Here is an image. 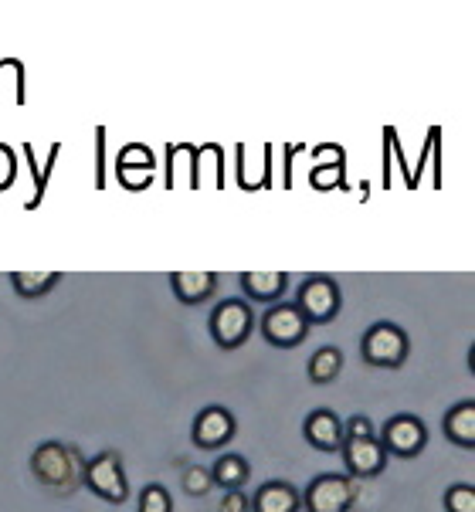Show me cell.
Masks as SVG:
<instances>
[{"instance_id": "obj_14", "label": "cell", "mask_w": 475, "mask_h": 512, "mask_svg": "<svg viewBox=\"0 0 475 512\" xmlns=\"http://www.w3.org/2000/svg\"><path fill=\"white\" fill-rule=\"evenodd\" d=\"M224 190V150L218 143H201L194 146V180L190 190Z\"/></svg>"}, {"instance_id": "obj_34", "label": "cell", "mask_w": 475, "mask_h": 512, "mask_svg": "<svg viewBox=\"0 0 475 512\" xmlns=\"http://www.w3.org/2000/svg\"><path fill=\"white\" fill-rule=\"evenodd\" d=\"M302 150H306V146H302V143H285L282 146V156H285V160H282V177H279V187H292V156H299Z\"/></svg>"}, {"instance_id": "obj_28", "label": "cell", "mask_w": 475, "mask_h": 512, "mask_svg": "<svg viewBox=\"0 0 475 512\" xmlns=\"http://www.w3.org/2000/svg\"><path fill=\"white\" fill-rule=\"evenodd\" d=\"M438 140H442V126H431V129H428V136H425V143H421V156H418V163H414V167H411V190H418V187H421V177H425V170H428L431 146H435Z\"/></svg>"}, {"instance_id": "obj_4", "label": "cell", "mask_w": 475, "mask_h": 512, "mask_svg": "<svg viewBox=\"0 0 475 512\" xmlns=\"http://www.w3.org/2000/svg\"><path fill=\"white\" fill-rule=\"evenodd\" d=\"M82 485H89L92 496H99L102 502H109V506H123V502L129 499L123 458H119L116 451H102V455H95L92 462H85Z\"/></svg>"}, {"instance_id": "obj_13", "label": "cell", "mask_w": 475, "mask_h": 512, "mask_svg": "<svg viewBox=\"0 0 475 512\" xmlns=\"http://www.w3.org/2000/svg\"><path fill=\"white\" fill-rule=\"evenodd\" d=\"M285 285H289V275L275 272V268H255V272H241V292L252 302H262V306H279Z\"/></svg>"}, {"instance_id": "obj_16", "label": "cell", "mask_w": 475, "mask_h": 512, "mask_svg": "<svg viewBox=\"0 0 475 512\" xmlns=\"http://www.w3.org/2000/svg\"><path fill=\"white\" fill-rule=\"evenodd\" d=\"M248 502H252V512H299L302 509V496L296 492V485L279 482V479L258 485V492Z\"/></svg>"}, {"instance_id": "obj_33", "label": "cell", "mask_w": 475, "mask_h": 512, "mask_svg": "<svg viewBox=\"0 0 475 512\" xmlns=\"http://www.w3.org/2000/svg\"><path fill=\"white\" fill-rule=\"evenodd\" d=\"M316 167H336V163H347V153H343L340 143H323L313 150Z\"/></svg>"}, {"instance_id": "obj_24", "label": "cell", "mask_w": 475, "mask_h": 512, "mask_svg": "<svg viewBox=\"0 0 475 512\" xmlns=\"http://www.w3.org/2000/svg\"><path fill=\"white\" fill-rule=\"evenodd\" d=\"M116 177L126 190H136V194H140V190H146L153 184L157 167H126V163H116Z\"/></svg>"}, {"instance_id": "obj_37", "label": "cell", "mask_w": 475, "mask_h": 512, "mask_svg": "<svg viewBox=\"0 0 475 512\" xmlns=\"http://www.w3.org/2000/svg\"><path fill=\"white\" fill-rule=\"evenodd\" d=\"M431 163H435V180H431V187L442 190V140L431 146Z\"/></svg>"}, {"instance_id": "obj_19", "label": "cell", "mask_w": 475, "mask_h": 512, "mask_svg": "<svg viewBox=\"0 0 475 512\" xmlns=\"http://www.w3.org/2000/svg\"><path fill=\"white\" fill-rule=\"evenodd\" d=\"M167 173H163V190H190V180H194V146L190 143H167Z\"/></svg>"}, {"instance_id": "obj_26", "label": "cell", "mask_w": 475, "mask_h": 512, "mask_svg": "<svg viewBox=\"0 0 475 512\" xmlns=\"http://www.w3.org/2000/svg\"><path fill=\"white\" fill-rule=\"evenodd\" d=\"M445 512H475V485H452L445 492Z\"/></svg>"}, {"instance_id": "obj_31", "label": "cell", "mask_w": 475, "mask_h": 512, "mask_svg": "<svg viewBox=\"0 0 475 512\" xmlns=\"http://www.w3.org/2000/svg\"><path fill=\"white\" fill-rule=\"evenodd\" d=\"M17 180V153L7 143H0V190H11Z\"/></svg>"}, {"instance_id": "obj_22", "label": "cell", "mask_w": 475, "mask_h": 512, "mask_svg": "<svg viewBox=\"0 0 475 512\" xmlns=\"http://www.w3.org/2000/svg\"><path fill=\"white\" fill-rule=\"evenodd\" d=\"M343 370V353L336 346H319V350L309 357V380L313 384H333Z\"/></svg>"}, {"instance_id": "obj_9", "label": "cell", "mask_w": 475, "mask_h": 512, "mask_svg": "<svg viewBox=\"0 0 475 512\" xmlns=\"http://www.w3.org/2000/svg\"><path fill=\"white\" fill-rule=\"evenodd\" d=\"M262 336L279 350H292L309 336V323L302 319V312L292 306V302H279V306H269L262 316Z\"/></svg>"}, {"instance_id": "obj_8", "label": "cell", "mask_w": 475, "mask_h": 512, "mask_svg": "<svg viewBox=\"0 0 475 512\" xmlns=\"http://www.w3.org/2000/svg\"><path fill=\"white\" fill-rule=\"evenodd\" d=\"M377 441L384 445L387 458H418L428 448V428L414 414H394L384 428L377 431Z\"/></svg>"}, {"instance_id": "obj_32", "label": "cell", "mask_w": 475, "mask_h": 512, "mask_svg": "<svg viewBox=\"0 0 475 512\" xmlns=\"http://www.w3.org/2000/svg\"><path fill=\"white\" fill-rule=\"evenodd\" d=\"M184 489L190 496H204L211 489V472L207 468H184Z\"/></svg>"}, {"instance_id": "obj_30", "label": "cell", "mask_w": 475, "mask_h": 512, "mask_svg": "<svg viewBox=\"0 0 475 512\" xmlns=\"http://www.w3.org/2000/svg\"><path fill=\"white\" fill-rule=\"evenodd\" d=\"M95 173H92V187L106 190V126H95Z\"/></svg>"}, {"instance_id": "obj_10", "label": "cell", "mask_w": 475, "mask_h": 512, "mask_svg": "<svg viewBox=\"0 0 475 512\" xmlns=\"http://www.w3.org/2000/svg\"><path fill=\"white\" fill-rule=\"evenodd\" d=\"M235 414L228 411V407H221V404H211V407H204L201 414L194 418V428H190V438H194V445L197 448H204V451H218L228 445L231 438H235Z\"/></svg>"}, {"instance_id": "obj_21", "label": "cell", "mask_w": 475, "mask_h": 512, "mask_svg": "<svg viewBox=\"0 0 475 512\" xmlns=\"http://www.w3.org/2000/svg\"><path fill=\"white\" fill-rule=\"evenodd\" d=\"M58 282H62V272H34V268L11 272V285L17 289L21 299H38V295H48Z\"/></svg>"}, {"instance_id": "obj_2", "label": "cell", "mask_w": 475, "mask_h": 512, "mask_svg": "<svg viewBox=\"0 0 475 512\" xmlns=\"http://www.w3.org/2000/svg\"><path fill=\"white\" fill-rule=\"evenodd\" d=\"M292 306L302 312V319L309 323V329L333 323V319L340 316V309H343L340 285H336L330 275H309V279L296 289Z\"/></svg>"}, {"instance_id": "obj_35", "label": "cell", "mask_w": 475, "mask_h": 512, "mask_svg": "<svg viewBox=\"0 0 475 512\" xmlns=\"http://www.w3.org/2000/svg\"><path fill=\"white\" fill-rule=\"evenodd\" d=\"M218 512H252V502H248V496L241 489L238 492H224Z\"/></svg>"}, {"instance_id": "obj_12", "label": "cell", "mask_w": 475, "mask_h": 512, "mask_svg": "<svg viewBox=\"0 0 475 512\" xmlns=\"http://www.w3.org/2000/svg\"><path fill=\"white\" fill-rule=\"evenodd\" d=\"M302 431H306V441L313 445L316 451H340L343 441H347V431H343V421L336 418L333 411H326V407H319V411H313L306 418V424H302Z\"/></svg>"}, {"instance_id": "obj_3", "label": "cell", "mask_w": 475, "mask_h": 512, "mask_svg": "<svg viewBox=\"0 0 475 512\" xmlns=\"http://www.w3.org/2000/svg\"><path fill=\"white\" fill-rule=\"evenodd\" d=\"M360 350H364V360L370 363V367L397 370V367H404L411 357V340L397 323H374L364 333Z\"/></svg>"}, {"instance_id": "obj_29", "label": "cell", "mask_w": 475, "mask_h": 512, "mask_svg": "<svg viewBox=\"0 0 475 512\" xmlns=\"http://www.w3.org/2000/svg\"><path fill=\"white\" fill-rule=\"evenodd\" d=\"M116 163H126V167H157V156L146 143H129L119 150Z\"/></svg>"}, {"instance_id": "obj_6", "label": "cell", "mask_w": 475, "mask_h": 512, "mask_svg": "<svg viewBox=\"0 0 475 512\" xmlns=\"http://www.w3.org/2000/svg\"><path fill=\"white\" fill-rule=\"evenodd\" d=\"M353 499H357V482L340 472L316 475V479L309 482V489L302 492L306 512H350Z\"/></svg>"}, {"instance_id": "obj_27", "label": "cell", "mask_w": 475, "mask_h": 512, "mask_svg": "<svg viewBox=\"0 0 475 512\" xmlns=\"http://www.w3.org/2000/svg\"><path fill=\"white\" fill-rule=\"evenodd\" d=\"M343 170H347V163H336V167H313L309 170V184H313V190H336V187H343Z\"/></svg>"}, {"instance_id": "obj_11", "label": "cell", "mask_w": 475, "mask_h": 512, "mask_svg": "<svg viewBox=\"0 0 475 512\" xmlns=\"http://www.w3.org/2000/svg\"><path fill=\"white\" fill-rule=\"evenodd\" d=\"M343 465H347L350 479H374L387 468V451L377 441V435L370 438H347L343 441Z\"/></svg>"}, {"instance_id": "obj_15", "label": "cell", "mask_w": 475, "mask_h": 512, "mask_svg": "<svg viewBox=\"0 0 475 512\" xmlns=\"http://www.w3.org/2000/svg\"><path fill=\"white\" fill-rule=\"evenodd\" d=\"M170 289H174L177 302L184 306H201L218 292V275L214 272H174L170 275Z\"/></svg>"}, {"instance_id": "obj_1", "label": "cell", "mask_w": 475, "mask_h": 512, "mask_svg": "<svg viewBox=\"0 0 475 512\" xmlns=\"http://www.w3.org/2000/svg\"><path fill=\"white\" fill-rule=\"evenodd\" d=\"M31 472L38 475V482L48 485L55 496H68V492L82 485L85 462H82V455L72 445H62V441H45V445L34 448Z\"/></svg>"}, {"instance_id": "obj_20", "label": "cell", "mask_w": 475, "mask_h": 512, "mask_svg": "<svg viewBox=\"0 0 475 512\" xmlns=\"http://www.w3.org/2000/svg\"><path fill=\"white\" fill-rule=\"evenodd\" d=\"M445 438L455 448H475V401L455 404L445 414Z\"/></svg>"}, {"instance_id": "obj_36", "label": "cell", "mask_w": 475, "mask_h": 512, "mask_svg": "<svg viewBox=\"0 0 475 512\" xmlns=\"http://www.w3.org/2000/svg\"><path fill=\"white\" fill-rule=\"evenodd\" d=\"M343 431H347V438H370V435H377L374 431V424H370L364 414H357V418H350L347 424H343Z\"/></svg>"}, {"instance_id": "obj_17", "label": "cell", "mask_w": 475, "mask_h": 512, "mask_svg": "<svg viewBox=\"0 0 475 512\" xmlns=\"http://www.w3.org/2000/svg\"><path fill=\"white\" fill-rule=\"evenodd\" d=\"M21 153H24V160H28V170H31V197L24 201V207L34 211V207H41V201H45V194H48V180H51V173H55V160H58V153H62V143H51L48 163L38 160V153H34L31 143H24Z\"/></svg>"}, {"instance_id": "obj_25", "label": "cell", "mask_w": 475, "mask_h": 512, "mask_svg": "<svg viewBox=\"0 0 475 512\" xmlns=\"http://www.w3.org/2000/svg\"><path fill=\"white\" fill-rule=\"evenodd\" d=\"M140 512H174V502H170V492L163 485H146L140 492Z\"/></svg>"}, {"instance_id": "obj_23", "label": "cell", "mask_w": 475, "mask_h": 512, "mask_svg": "<svg viewBox=\"0 0 475 512\" xmlns=\"http://www.w3.org/2000/svg\"><path fill=\"white\" fill-rule=\"evenodd\" d=\"M0 102L24 106V62L0 58Z\"/></svg>"}, {"instance_id": "obj_7", "label": "cell", "mask_w": 475, "mask_h": 512, "mask_svg": "<svg viewBox=\"0 0 475 512\" xmlns=\"http://www.w3.org/2000/svg\"><path fill=\"white\" fill-rule=\"evenodd\" d=\"M275 146L272 143H238L235 146V177H238V187L241 190H272L275 187V177H272V167H275Z\"/></svg>"}, {"instance_id": "obj_5", "label": "cell", "mask_w": 475, "mask_h": 512, "mask_svg": "<svg viewBox=\"0 0 475 512\" xmlns=\"http://www.w3.org/2000/svg\"><path fill=\"white\" fill-rule=\"evenodd\" d=\"M211 340L221 346V350H238V346L248 343L255 329V316H252V306L245 299H224L214 306L211 312Z\"/></svg>"}, {"instance_id": "obj_18", "label": "cell", "mask_w": 475, "mask_h": 512, "mask_svg": "<svg viewBox=\"0 0 475 512\" xmlns=\"http://www.w3.org/2000/svg\"><path fill=\"white\" fill-rule=\"evenodd\" d=\"M207 472H211V485H218L224 492H238L241 485L252 479V465L238 451H224L221 458H214V465Z\"/></svg>"}]
</instances>
